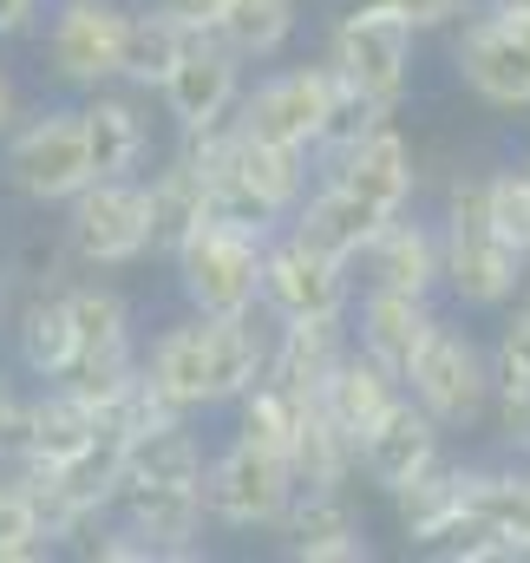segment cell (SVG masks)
<instances>
[{
	"mask_svg": "<svg viewBox=\"0 0 530 563\" xmlns=\"http://www.w3.org/2000/svg\"><path fill=\"white\" fill-rule=\"evenodd\" d=\"M485 210H492L498 236L518 243L530 256V164H498V170H485Z\"/></svg>",
	"mask_w": 530,
	"mask_h": 563,
	"instance_id": "40",
	"label": "cell"
},
{
	"mask_svg": "<svg viewBox=\"0 0 530 563\" xmlns=\"http://www.w3.org/2000/svg\"><path fill=\"white\" fill-rule=\"evenodd\" d=\"M0 184L20 203H33V210H59L79 184H92L86 132H79V99L73 106H40V112L7 125V139H0Z\"/></svg>",
	"mask_w": 530,
	"mask_h": 563,
	"instance_id": "3",
	"label": "cell"
},
{
	"mask_svg": "<svg viewBox=\"0 0 530 563\" xmlns=\"http://www.w3.org/2000/svg\"><path fill=\"white\" fill-rule=\"evenodd\" d=\"M426 558H439V563H518V558H511V544H505L485 518H472V511H465V518H459L432 551H426Z\"/></svg>",
	"mask_w": 530,
	"mask_h": 563,
	"instance_id": "43",
	"label": "cell"
},
{
	"mask_svg": "<svg viewBox=\"0 0 530 563\" xmlns=\"http://www.w3.org/2000/svg\"><path fill=\"white\" fill-rule=\"evenodd\" d=\"M112 518L132 525L137 538L151 544L157 563H197L203 558V492L197 485H119Z\"/></svg>",
	"mask_w": 530,
	"mask_h": 563,
	"instance_id": "16",
	"label": "cell"
},
{
	"mask_svg": "<svg viewBox=\"0 0 530 563\" xmlns=\"http://www.w3.org/2000/svg\"><path fill=\"white\" fill-rule=\"evenodd\" d=\"M144 203H151V256L170 263V250L210 217V177L184 151H170L164 164H144Z\"/></svg>",
	"mask_w": 530,
	"mask_h": 563,
	"instance_id": "25",
	"label": "cell"
},
{
	"mask_svg": "<svg viewBox=\"0 0 530 563\" xmlns=\"http://www.w3.org/2000/svg\"><path fill=\"white\" fill-rule=\"evenodd\" d=\"M394 498V518H399V538L412 544V551H432L465 511H472V459H459V452H439L432 465H419L406 485L387 492Z\"/></svg>",
	"mask_w": 530,
	"mask_h": 563,
	"instance_id": "20",
	"label": "cell"
},
{
	"mask_svg": "<svg viewBox=\"0 0 530 563\" xmlns=\"http://www.w3.org/2000/svg\"><path fill=\"white\" fill-rule=\"evenodd\" d=\"M399 394H406V387H399V380L387 374V367H380V361H367L361 347H347V354L334 361V374L321 380L314 407H321L328 420L341 426V432H347L354 445H361V439H367L374 426L387 420V407H394Z\"/></svg>",
	"mask_w": 530,
	"mask_h": 563,
	"instance_id": "27",
	"label": "cell"
},
{
	"mask_svg": "<svg viewBox=\"0 0 530 563\" xmlns=\"http://www.w3.org/2000/svg\"><path fill=\"white\" fill-rule=\"evenodd\" d=\"M263 243L250 230H230V223H197L177 250H170V276L190 314H250L256 308V288H263Z\"/></svg>",
	"mask_w": 530,
	"mask_h": 563,
	"instance_id": "6",
	"label": "cell"
},
{
	"mask_svg": "<svg viewBox=\"0 0 530 563\" xmlns=\"http://www.w3.org/2000/svg\"><path fill=\"white\" fill-rule=\"evenodd\" d=\"M288 472H295V485H308V492H347V478H354V439L328 420L314 400H308L301 420H295Z\"/></svg>",
	"mask_w": 530,
	"mask_h": 563,
	"instance_id": "34",
	"label": "cell"
},
{
	"mask_svg": "<svg viewBox=\"0 0 530 563\" xmlns=\"http://www.w3.org/2000/svg\"><path fill=\"white\" fill-rule=\"evenodd\" d=\"M518 301H525V308H530V269H525V282H518Z\"/></svg>",
	"mask_w": 530,
	"mask_h": 563,
	"instance_id": "52",
	"label": "cell"
},
{
	"mask_svg": "<svg viewBox=\"0 0 530 563\" xmlns=\"http://www.w3.org/2000/svg\"><path fill=\"white\" fill-rule=\"evenodd\" d=\"M268 334H275V321H268L263 308H250V314H203V380H210V413L230 407L236 394H250V387L263 380Z\"/></svg>",
	"mask_w": 530,
	"mask_h": 563,
	"instance_id": "22",
	"label": "cell"
},
{
	"mask_svg": "<svg viewBox=\"0 0 530 563\" xmlns=\"http://www.w3.org/2000/svg\"><path fill=\"white\" fill-rule=\"evenodd\" d=\"M92 439H99V413H92L66 380H40V387L26 394V445H20V459L59 465V459H73V452L92 445Z\"/></svg>",
	"mask_w": 530,
	"mask_h": 563,
	"instance_id": "29",
	"label": "cell"
},
{
	"mask_svg": "<svg viewBox=\"0 0 530 563\" xmlns=\"http://www.w3.org/2000/svg\"><path fill=\"white\" fill-rule=\"evenodd\" d=\"M210 33L243 59V66H268L288 53V40L301 33V0H223V13L210 20Z\"/></svg>",
	"mask_w": 530,
	"mask_h": 563,
	"instance_id": "30",
	"label": "cell"
},
{
	"mask_svg": "<svg viewBox=\"0 0 530 563\" xmlns=\"http://www.w3.org/2000/svg\"><path fill=\"white\" fill-rule=\"evenodd\" d=\"M230 413H236V432H230V439H250V445H263V452H281V459H288V439H295V420H301V400H288L281 387L256 380L250 394L230 400Z\"/></svg>",
	"mask_w": 530,
	"mask_h": 563,
	"instance_id": "38",
	"label": "cell"
},
{
	"mask_svg": "<svg viewBox=\"0 0 530 563\" xmlns=\"http://www.w3.org/2000/svg\"><path fill=\"white\" fill-rule=\"evenodd\" d=\"M354 263L347 256H328L314 243H301L288 223L263 243V288H256V308L268 321H308V314H347L354 301Z\"/></svg>",
	"mask_w": 530,
	"mask_h": 563,
	"instance_id": "9",
	"label": "cell"
},
{
	"mask_svg": "<svg viewBox=\"0 0 530 563\" xmlns=\"http://www.w3.org/2000/svg\"><path fill=\"white\" fill-rule=\"evenodd\" d=\"M281 551L295 563H367L374 544H367V525L361 511L347 505V492H308L295 485L288 511H281Z\"/></svg>",
	"mask_w": 530,
	"mask_h": 563,
	"instance_id": "18",
	"label": "cell"
},
{
	"mask_svg": "<svg viewBox=\"0 0 530 563\" xmlns=\"http://www.w3.org/2000/svg\"><path fill=\"white\" fill-rule=\"evenodd\" d=\"M137 367L184 407V413H210V380H203V314H177L164 321L144 347H137Z\"/></svg>",
	"mask_w": 530,
	"mask_h": 563,
	"instance_id": "28",
	"label": "cell"
},
{
	"mask_svg": "<svg viewBox=\"0 0 530 563\" xmlns=\"http://www.w3.org/2000/svg\"><path fill=\"white\" fill-rule=\"evenodd\" d=\"M7 354H13V374H26L33 387L40 380H66V367L79 361V334H73V308H66V288H26L7 321Z\"/></svg>",
	"mask_w": 530,
	"mask_h": 563,
	"instance_id": "17",
	"label": "cell"
},
{
	"mask_svg": "<svg viewBox=\"0 0 530 563\" xmlns=\"http://www.w3.org/2000/svg\"><path fill=\"white\" fill-rule=\"evenodd\" d=\"M492 7H530V0H492Z\"/></svg>",
	"mask_w": 530,
	"mask_h": 563,
	"instance_id": "54",
	"label": "cell"
},
{
	"mask_svg": "<svg viewBox=\"0 0 530 563\" xmlns=\"http://www.w3.org/2000/svg\"><path fill=\"white\" fill-rule=\"evenodd\" d=\"M210 177H236L250 197H263L268 210L288 223V210H295V203L308 197V184H314V157L295 151V144H263V139H250V132H236L230 151H223V164H217Z\"/></svg>",
	"mask_w": 530,
	"mask_h": 563,
	"instance_id": "24",
	"label": "cell"
},
{
	"mask_svg": "<svg viewBox=\"0 0 530 563\" xmlns=\"http://www.w3.org/2000/svg\"><path fill=\"white\" fill-rule=\"evenodd\" d=\"M46 7H53V0H0V40L33 33V26L46 20Z\"/></svg>",
	"mask_w": 530,
	"mask_h": 563,
	"instance_id": "47",
	"label": "cell"
},
{
	"mask_svg": "<svg viewBox=\"0 0 530 563\" xmlns=\"http://www.w3.org/2000/svg\"><path fill=\"white\" fill-rule=\"evenodd\" d=\"M485 354H492V380L498 387H530V308L525 301L505 308V321H498Z\"/></svg>",
	"mask_w": 530,
	"mask_h": 563,
	"instance_id": "41",
	"label": "cell"
},
{
	"mask_svg": "<svg viewBox=\"0 0 530 563\" xmlns=\"http://www.w3.org/2000/svg\"><path fill=\"white\" fill-rule=\"evenodd\" d=\"M347 347H354V334H347V314L275 321V334H268V367H263V380H268V387H281L288 400H301V407H308Z\"/></svg>",
	"mask_w": 530,
	"mask_h": 563,
	"instance_id": "21",
	"label": "cell"
},
{
	"mask_svg": "<svg viewBox=\"0 0 530 563\" xmlns=\"http://www.w3.org/2000/svg\"><path fill=\"white\" fill-rule=\"evenodd\" d=\"M7 308H13V288H7V276H0V321H7Z\"/></svg>",
	"mask_w": 530,
	"mask_h": 563,
	"instance_id": "51",
	"label": "cell"
},
{
	"mask_svg": "<svg viewBox=\"0 0 530 563\" xmlns=\"http://www.w3.org/2000/svg\"><path fill=\"white\" fill-rule=\"evenodd\" d=\"M525 164H530V157H525Z\"/></svg>",
	"mask_w": 530,
	"mask_h": 563,
	"instance_id": "56",
	"label": "cell"
},
{
	"mask_svg": "<svg viewBox=\"0 0 530 563\" xmlns=\"http://www.w3.org/2000/svg\"><path fill=\"white\" fill-rule=\"evenodd\" d=\"M412 53H419V33H412L399 13H380V7H334L321 66H328L341 86L367 92L374 106L399 112L406 92H412Z\"/></svg>",
	"mask_w": 530,
	"mask_h": 563,
	"instance_id": "5",
	"label": "cell"
},
{
	"mask_svg": "<svg viewBox=\"0 0 530 563\" xmlns=\"http://www.w3.org/2000/svg\"><path fill=\"white\" fill-rule=\"evenodd\" d=\"M472 518H485L511 544V558L530 563V459H472Z\"/></svg>",
	"mask_w": 530,
	"mask_h": 563,
	"instance_id": "31",
	"label": "cell"
},
{
	"mask_svg": "<svg viewBox=\"0 0 530 563\" xmlns=\"http://www.w3.org/2000/svg\"><path fill=\"white\" fill-rule=\"evenodd\" d=\"M334 7H380V13H399L412 33L459 26V7H452V0H334Z\"/></svg>",
	"mask_w": 530,
	"mask_h": 563,
	"instance_id": "45",
	"label": "cell"
},
{
	"mask_svg": "<svg viewBox=\"0 0 530 563\" xmlns=\"http://www.w3.org/2000/svg\"><path fill=\"white\" fill-rule=\"evenodd\" d=\"M190 40H197V26H184V20H170V13H157V7H132V20H125V66H119V86H132V92H157L164 73L184 59Z\"/></svg>",
	"mask_w": 530,
	"mask_h": 563,
	"instance_id": "35",
	"label": "cell"
},
{
	"mask_svg": "<svg viewBox=\"0 0 530 563\" xmlns=\"http://www.w3.org/2000/svg\"><path fill=\"white\" fill-rule=\"evenodd\" d=\"M79 132H86L92 177H144V164H151V119H144L132 86L79 92Z\"/></svg>",
	"mask_w": 530,
	"mask_h": 563,
	"instance_id": "19",
	"label": "cell"
},
{
	"mask_svg": "<svg viewBox=\"0 0 530 563\" xmlns=\"http://www.w3.org/2000/svg\"><path fill=\"white\" fill-rule=\"evenodd\" d=\"M328 92H334V73L321 59H301V66H275L256 86L243 79V99H236V132L263 144H295L314 157V139H321V112H328Z\"/></svg>",
	"mask_w": 530,
	"mask_h": 563,
	"instance_id": "10",
	"label": "cell"
},
{
	"mask_svg": "<svg viewBox=\"0 0 530 563\" xmlns=\"http://www.w3.org/2000/svg\"><path fill=\"white\" fill-rule=\"evenodd\" d=\"M243 59L203 26L190 46H184V59L164 73V86H157V99H164V112H170V125L177 132H203V125H217V119H230L236 112V99H243Z\"/></svg>",
	"mask_w": 530,
	"mask_h": 563,
	"instance_id": "12",
	"label": "cell"
},
{
	"mask_svg": "<svg viewBox=\"0 0 530 563\" xmlns=\"http://www.w3.org/2000/svg\"><path fill=\"white\" fill-rule=\"evenodd\" d=\"M452 73L459 86L492 112H530V46L498 20V7L472 13L452 33Z\"/></svg>",
	"mask_w": 530,
	"mask_h": 563,
	"instance_id": "11",
	"label": "cell"
},
{
	"mask_svg": "<svg viewBox=\"0 0 530 563\" xmlns=\"http://www.w3.org/2000/svg\"><path fill=\"white\" fill-rule=\"evenodd\" d=\"M387 217L374 210V203H361L354 190H341L334 177H314L308 184V197L288 210V230L301 236V243H314V250H328V256H361L367 250V236L380 230Z\"/></svg>",
	"mask_w": 530,
	"mask_h": 563,
	"instance_id": "26",
	"label": "cell"
},
{
	"mask_svg": "<svg viewBox=\"0 0 530 563\" xmlns=\"http://www.w3.org/2000/svg\"><path fill=\"white\" fill-rule=\"evenodd\" d=\"M144 7H157V13H170V20H184V26H197V33L223 13V0H144Z\"/></svg>",
	"mask_w": 530,
	"mask_h": 563,
	"instance_id": "48",
	"label": "cell"
},
{
	"mask_svg": "<svg viewBox=\"0 0 530 563\" xmlns=\"http://www.w3.org/2000/svg\"><path fill=\"white\" fill-rule=\"evenodd\" d=\"M73 269H79V263H73V250H66L59 223H53V230H46V223H33V230L13 243V256H7V269H0V276H7L13 295H26V288H66Z\"/></svg>",
	"mask_w": 530,
	"mask_h": 563,
	"instance_id": "37",
	"label": "cell"
},
{
	"mask_svg": "<svg viewBox=\"0 0 530 563\" xmlns=\"http://www.w3.org/2000/svg\"><path fill=\"white\" fill-rule=\"evenodd\" d=\"M203 459H210V445L190 432V420L151 426V432H132L125 439L119 485H197L203 478Z\"/></svg>",
	"mask_w": 530,
	"mask_h": 563,
	"instance_id": "32",
	"label": "cell"
},
{
	"mask_svg": "<svg viewBox=\"0 0 530 563\" xmlns=\"http://www.w3.org/2000/svg\"><path fill=\"white\" fill-rule=\"evenodd\" d=\"M66 250L86 276H119L151 256V203H144V177H92L79 184L66 203Z\"/></svg>",
	"mask_w": 530,
	"mask_h": 563,
	"instance_id": "4",
	"label": "cell"
},
{
	"mask_svg": "<svg viewBox=\"0 0 530 563\" xmlns=\"http://www.w3.org/2000/svg\"><path fill=\"white\" fill-rule=\"evenodd\" d=\"M20 445H26V394L13 367H0V459H20Z\"/></svg>",
	"mask_w": 530,
	"mask_h": 563,
	"instance_id": "46",
	"label": "cell"
},
{
	"mask_svg": "<svg viewBox=\"0 0 530 563\" xmlns=\"http://www.w3.org/2000/svg\"><path fill=\"white\" fill-rule=\"evenodd\" d=\"M485 426L498 432L505 459H530V387H498V394H492V413H485Z\"/></svg>",
	"mask_w": 530,
	"mask_h": 563,
	"instance_id": "44",
	"label": "cell"
},
{
	"mask_svg": "<svg viewBox=\"0 0 530 563\" xmlns=\"http://www.w3.org/2000/svg\"><path fill=\"white\" fill-rule=\"evenodd\" d=\"M210 223H230V230H250V236H275L281 230V217L263 197H250L236 177H210Z\"/></svg>",
	"mask_w": 530,
	"mask_h": 563,
	"instance_id": "42",
	"label": "cell"
},
{
	"mask_svg": "<svg viewBox=\"0 0 530 563\" xmlns=\"http://www.w3.org/2000/svg\"><path fill=\"white\" fill-rule=\"evenodd\" d=\"M125 0H53L46 7V73L79 99L99 86H119L125 66Z\"/></svg>",
	"mask_w": 530,
	"mask_h": 563,
	"instance_id": "8",
	"label": "cell"
},
{
	"mask_svg": "<svg viewBox=\"0 0 530 563\" xmlns=\"http://www.w3.org/2000/svg\"><path fill=\"white\" fill-rule=\"evenodd\" d=\"M203 518L217 531H275L288 498H295V472L281 452H263L250 439H230L203 459Z\"/></svg>",
	"mask_w": 530,
	"mask_h": 563,
	"instance_id": "7",
	"label": "cell"
},
{
	"mask_svg": "<svg viewBox=\"0 0 530 563\" xmlns=\"http://www.w3.org/2000/svg\"><path fill=\"white\" fill-rule=\"evenodd\" d=\"M485 7H492V0H485ZM498 20H505V26H511V33L530 46V7H498Z\"/></svg>",
	"mask_w": 530,
	"mask_h": 563,
	"instance_id": "50",
	"label": "cell"
},
{
	"mask_svg": "<svg viewBox=\"0 0 530 563\" xmlns=\"http://www.w3.org/2000/svg\"><path fill=\"white\" fill-rule=\"evenodd\" d=\"M439 301L432 295H394V288H354L347 301V334L367 361H380L394 380H406V367L419 361V347L439 328Z\"/></svg>",
	"mask_w": 530,
	"mask_h": 563,
	"instance_id": "13",
	"label": "cell"
},
{
	"mask_svg": "<svg viewBox=\"0 0 530 563\" xmlns=\"http://www.w3.org/2000/svg\"><path fill=\"white\" fill-rule=\"evenodd\" d=\"M432 223H439V263H445L439 295H452L465 314H505L518 301L530 256L498 236V223L485 210V170L478 164H459L445 177V203Z\"/></svg>",
	"mask_w": 530,
	"mask_h": 563,
	"instance_id": "1",
	"label": "cell"
},
{
	"mask_svg": "<svg viewBox=\"0 0 530 563\" xmlns=\"http://www.w3.org/2000/svg\"><path fill=\"white\" fill-rule=\"evenodd\" d=\"M0 472H7V459H0Z\"/></svg>",
	"mask_w": 530,
	"mask_h": 563,
	"instance_id": "55",
	"label": "cell"
},
{
	"mask_svg": "<svg viewBox=\"0 0 530 563\" xmlns=\"http://www.w3.org/2000/svg\"><path fill=\"white\" fill-rule=\"evenodd\" d=\"M20 119V92H13V79L0 73V139H7V125Z\"/></svg>",
	"mask_w": 530,
	"mask_h": 563,
	"instance_id": "49",
	"label": "cell"
},
{
	"mask_svg": "<svg viewBox=\"0 0 530 563\" xmlns=\"http://www.w3.org/2000/svg\"><path fill=\"white\" fill-rule=\"evenodd\" d=\"M399 387H406V400L439 426L445 439L478 432L485 413H492V394H498L485 341H478L472 328H452V321H439V328H432V341L419 347V361L406 367V380H399Z\"/></svg>",
	"mask_w": 530,
	"mask_h": 563,
	"instance_id": "2",
	"label": "cell"
},
{
	"mask_svg": "<svg viewBox=\"0 0 530 563\" xmlns=\"http://www.w3.org/2000/svg\"><path fill=\"white\" fill-rule=\"evenodd\" d=\"M314 177H334L341 190H354L361 203H374L380 217H399L406 203H419V157H412V139L399 132V119L374 125L361 144H347L341 157L314 164Z\"/></svg>",
	"mask_w": 530,
	"mask_h": 563,
	"instance_id": "14",
	"label": "cell"
},
{
	"mask_svg": "<svg viewBox=\"0 0 530 563\" xmlns=\"http://www.w3.org/2000/svg\"><path fill=\"white\" fill-rule=\"evenodd\" d=\"M46 558H59V538L46 531L33 492L13 472H0V563H46Z\"/></svg>",
	"mask_w": 530,
	"mask_h": 563,
	"instance_id": "36",
	"label": "cell"
},
{
	"mask_svg": "<svg viewBox=\"0 0 530 563\" xmlns=\"http://www.w3.org/2000/svg\"><path fill=\"white\" fill-rule=\"evenodd\" d=\"M452 7H459V13H465V7H485V0H452Z\"/></svg>",
	"mask_w": 530,
	"mask_h": 563,
	"instance_id": "53",
	"label": "cell"
},
{
	"mask_svg": "<svg viewBox=\"0 0 530 563\" xmlns=\"http://www.w3.org/2000/svg\"><path fill=\"white\" fill-rule=\"evenodd\" d=\"M354 282H361V288H394V295H432V301H439V282H445L439 223L406 203L399 217H387V223L367 236V250L354 256Z\"/></svg>",
	"mask_w": 530,
	"mask_h": 563,
	"instance_id": "15",
	"label": "cell"
},
{
	"mask_svg": "<svg viewBox=\"0 0 530 563\" xmlns=\"http://www.w3.org/2000/svg\"><path fill=\"white\" fill-rule=\"evenodd\" d=\"M66 308H73L79 354H132L137 347V314L125 301V288H112L99 276H73L66 282Z\"/></svg>",
	"mask_w": 530,
	"mask_h": 563,
	"instance_id": "33",
	"label": "cell"
},
{
	"mask_svg": "<svg viewBox=\"0 0 530 563\" xmlns=\"http://www.w3.org/2000/svg\"><path fill=\"white\" fill-rule=\"evenodd\" d=\"M445 452V432L426 420L406 394H399L394 407H387V420L374 426L361 445H354V472L367 478V485H380V492H394V485H406L419 465H432Z\"/></svg>",
	"mask_w": 530,
	"mask_h": 563,
	"instance_id": "23",
	"label": "cell"
},
{
	"mask_svg": "<svg viewBox=\"0 0 530 563\" xmlns=\"http://www.w3.org/2000/svg\"><path fill=\"white\" fill-rule=\"evenodd\" d=\"M387 119H399V112L374 106L367 92H354V86H341V79H334V92H328V112H321V139H314V164L341 157L347 144H361L374 125H387Z\"/></svg>",
	"mask_w": 530,
	"mask_h": 563,
	"instance_id": "39",
	"label": "cell"
}]
</instances>
